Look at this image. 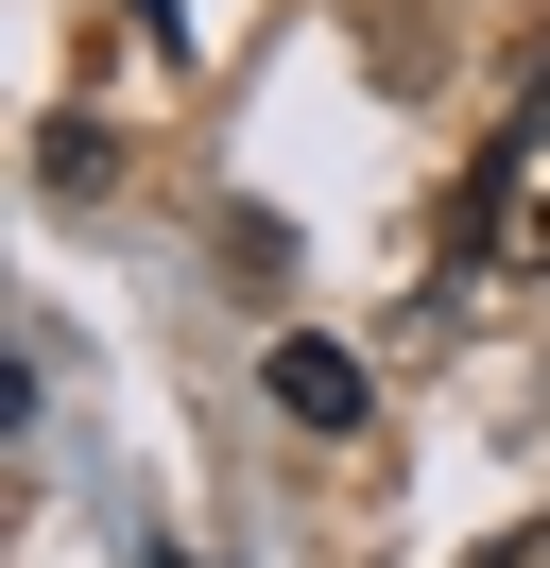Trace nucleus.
Here are the masks:
<instances>
[{
	"label": "nucleus",
	"instance_id": "1",
	"mask_svg": "<svg viewBox=\"0 0 550 568\" xmlns=\"http://www.w3.org/2000/svg\"><path fill=\"white\" fill-rule=\"evenodd\" d=\"M465 258L481 276H550V104L465 173Z\"/></svg>",
	"mask_w": 550,
	"mask_h": 568
},
{
	"label": "nucleus",
	"instance_id": "2",
	"mask_svg": "<svg viewBox=\"0 0 550 568\" xmlns=\"http://www.w3.org/2000/svg\"><path fill=\"white\" fill-rule=\"evenodd\" d=\"M275 414H309V430H361V362L293 327V345H275Z\"/></svg>",
	"mask_w": 550,
	"mask_h": 568
},
{
	"label": "nucleus",
	"instance_id": "3",
	"mask_svg": "<svg viewBox=\"0 0 550 568\" xmlns=\"http://www.w3.org/2000/svg\"><path fill=\"white\" fill-rule=\"evenodd\" d=\"M481 568H550V534H499V551H481Z\"/></svg>",
	"mask_w": 550,
	"mask_h": 568
}]
</instances>
